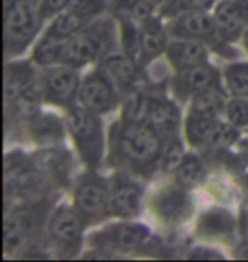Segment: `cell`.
Returning <instances> with one entry per match:
<instances>
[{"label":"cell","instance_id":"1","mask_svg":"<svg viewBox=\"0 0 248 262\" xmlns=\"http://www.w3.org/2000/svg\"><path fill=\"white\" fill-rule=\"evenodd\" d=\"M162 135L148 123H124L116 136L121 159L134 167H148L160 159L163 150Z\"/></svg>","mask_w":248,"mask_h":262},{"label":"cell","instance_id":"2","mask_svg":"<svg viewBox=\"0 0 248 262\" xmlns=\"http://www.w3.org/2000/svg\"><path fill=\"white\" fill-rule=\"evenodd\" d=\"M99 114L88 111L83 106L72 107L68 114V129L75 141L82 160L88 167H97L104 150L102 126L99 121Z\"/></svg>","mask_w":248,"mask_h":262},{"label":"cell","instance_id":"3","mask_svg":"<svg viewBox=\"0 0 248 262\" xmlns=\"http://www.w3.org/2000/svg\"><path fill=\"white\" fill-rule=\"evenodd\" d=\"M41 19L36 0H7L4 14L5 50L19 51L33 38Z\"/></svg>","mask_w":248,"mask_h":262},{"label":"cell","instance_id":"4","mask_svg":"<svg viewBox=\"0 0 248 262\" xmlns=\"http://www.w3.org/2000/svg\"><path fill=\"white\" fill-rule=\"evenodd\" d=\"M109 29L110 28L105 24H97L96 28H83L72 38L63 41L60 63L77 68L102 56L110 39Z\"/></svg>","mask_w":248,"mask_h":262},{"label":"cell","instance_id":"5","mask_svg":"<svg viewBox=\"0 0 248 262\" xmlns=\"http://www.w3.org/2000/svg\"><path fill=\"white\" fill-rule=\"evenodd\" d=\"M150 208L158 222L172 225L184 222L192 211V201L182 186L167 184L155 191L151 196Z\"/></svg>","mask_w":248,"mask_h":262},{"label":"cell","instance_id":"6","mask_svg":"<svg viewBox=\"0 0 248 262\" xmlns=\"http://www.w3.org/2000/svg\"><path fill=\"white\" fill-rule=\"evenodd\" d=\"M73 201L82 218H100L109 208V186L100 177L88 174L78 182Z\"/></svg>","mask_w":248,"mask_h":262},{"label":"cell","instance_id":"7","mask_svg":"<svg viewBox=\"0 0 248 262\" xmlns=\"http://www.w3.org/2000/svg\"><path fill=\"white\" fill-rule=\"evenodd\" d=\"M78 102L88 111L96 114H104L110 111L118 97H116V87L104 77L102 72L91 73L78 89Z\"/></svg>","mask_w":248,"mask_h":262},{"label":"cell","instance_id":"8","mask_svg":"<svg viewBox=\"0 0 248 262\" xmlns=\"http://www.w3.org/2000/svg\"><path fill=\"white\" fill-rule=\"evenodd\" d=\"M50 237L60 249L77 250L82 238V216L75 208L60 206L51 216Z\"/></svg>","mask_w":248,"mask_h":262},{"label":"cell","instance_id":"9","mask_svg":"<svg viewBox=\"0 0 248 262\" xmlns=\"http://www.w3.org/2000/svg\"><path fill=\"white\" fill-rule=\"evenodd\" d=\"M39 184V170L24 155L10 154L5 159V189L9 194H24Z\"/></svg>","mask_w":248,"mask_h":262},{"label":"cell","instance_id":"10","mask_svg":"<svg viewBox=\"0 0 248 262\" xmlns=\"http://www.w3.org/2000/svg\"><path fill=\"white\" fill-rule=\"evenodd\" d=\"M143 189L138 182L126 176H116L109 186V208L121 218H129L138 213Z\"/></svg>","mask_w":248,"mask_h":262},{"label":"cell","instance_id":"11","mask_svg":"<svg viewBox=\"0 0 248 262\" xmlns=\"http://www.w3.org/2000/svg\"><path fill=\"white\" fill-rule=\"evenodd\" d=\"M39 222V214L34 209H17L5 216L4 222V245L5 252H15L22 249L29 235L34 232Z\"/></svg>","mask_w":248,"mask_h":262},{"label":"cell","instance_id":"12","mask_svg":"<svg viewBox=\"0 0 248 262\" xmlns=\"http://www.w3.org/2000/svg\"><path fill=\"white\" fill-rule=\"evenodd\" d=\"M80 80L72 67L61 65L53 67L43 77V92L48 101L56 104H66L72 97L78 94Z\"/></svg>","mask_w":248,"mask_h":262},{"label":"cell","instance_id":"13","mask_svg":"<svg viewBox=\"0 0 248 262\" xmlns=\"http://www.w3.org/2000/svg\"><path fill=\"white\" fill-rule=\"evenodd\" d=\"M100 72L118 91H128L136 78V61L126 51H105L100 56Z\"/></svg>","mask_w":248,"mask_h":262},{"label":"cell","instance_id":"14","mask_svg":"<svg viewBox=\"0 0 248 262\" xmlns=\"http://www.w3.org/2000/svg\"><path fill=\"white\" fill-rule=\"evenodd\" d=\"M150 237V232L143 225L136 223H119L110 227L107 232H102L100 240L104 247L119 250V252H133V250L143 247Z\"/></svg>","mask_w":248,"mask_h":262},{"label":"cell","instance_id":"15","mask_svg":"<svg viewBox=\"0 0 248 262\" xmlns=\"http://www.w3.org/2000/svg\"><path fill=\"white\" fill-rule=\"evenodd\" d=\"M172 33L177 38L182 39H196L204 41L211 39L218 31L216 20L204 12V10H196V12H187L178 15L177 20L172 26Z\"/></svg>","mask_w":248,"mask_h":262},{"label":"cell","instance_id":"16","mask_svg":"<svg viewBox=\"0 0 248 262\" xmlns=\"http://www.w3.org/2000/svg\"><path fill=\"white\" fill-rule=\"evenodd\" d=\"M216 87V72L208 63L189 67L178 72L175 78V91L181 96H196L206 89Z\"/></svg>","mask_w":248,"mask_h":262},{"label":"cell","instance_id":"17","mask_svg":"<svg viewBox=\"0 0 248 262\" xmlns=\"http://www.w3.org/2000/svg\"><path fill=\"white\" fill-rule=\"evenodd\" d=\"M235 220L226 209L214 208L199 218L196 232L206 240H226L233 235Z\"/></svg>","mask_w":248,"mask_h":262},{"label":"cell","instance_id":"18","mask_svg":"<svg viewBox=\"0 0 248 262\" xmlns=\"http://www.w3.org/2000/svg\"><path fill=\"white\" fill-rule=\"evenodd\" d=\"M146 123L158 131L163 140L172 138L178 128V107L167 99H151Z\"/></svg>","mask_w":248,"mask_h":262},{"label":"cell","instance_id":"19","mask_svg":"<svg viewBox=\"0 0 248 262\" xmlns=\"http://www.w3.org/2000/svg\"><path fill=\"white\" fill-rule=\"evenodd\" d=\"M167 56L178 72L186 70L189 67L206 63V50L200 45V41L196 39L178 38V41L167 48Z\"/></svg>","mask_w":248,"mask_h":262},{"label":"cell","instance_id":"20","mask_svg":"<svg viewBox=\"0 0 248 262\" xmlns=\"http://www.w3.org/2000/svg\"><path fill=\"white\" fill-rule=\"evenodd\" d=\"M214 20H216V26H218V31L223 38L230 39V41H235L236 38H240L245 31V19L241 17L238 14V10L233 7L231 0H226L218 7L216 10V15H214Z\"/></svg>","mask_w":248,"mask_h":262},{"label":"cell","instance_id":"21","mask_svg":"<svg viewBox=\"0 0 248 262\" xmlns=\"http://www.w3.org/2000/svg\"><path fill=\"white\" fill-rule=\"evenodd\" d=\"M141 55L143 60L155 58L167 48V38L162 24L156 19H148L141 24Z\"/></svg>","mask_w":248,"mask_h":262},{"label":"cell","instance_id":"22","mask_svg":"<svg viewBox=\"0 0 248 262\" xmlns=\"http://www.w3.org/2000/svg\"><path fill=\"white\" fill-rule=\"evenodd\" d=\"M87 23L88 20L85 17H82L78 12L72 10L70 7H66L63 12L56 15L55 20H53L50 26V29L46 31V34L55 39L66 41L68 38H72L73 34H77L78 31H82L85 28Z\"/></svg>","mask_w":248,"mask_h":262},{"label":"cell","instance_id":"23","mask_svg":"<svg viewBox=\"0 0 248 262\" xmlns=\"http://www.w3.org/2000/svg\"><path fill=\"white\" fill-rule=\"evenodd\" d=\"M216 124H218V121H216L214 116H208V114L191 111L187 116V121H186L187 141L192 146L206 145Z\"/></svg>","mask_w":248,"mask_h":262},{"label":"cell","instance_id":"24","mask_svg":"<svg viewBox=\"0 0 248 262\" xmlns=\"http://www.w3.org/2000/svg\"><path fill=\"white\" fill-rule=\"evenodd\" d=\"M34 82L33 72L26 63L9 65L5 70V97L7 101H15L24 89Z\"/></svg>","mask_w":248,"mask_h":262},{"label":"cell","instance_id":"25","mask_svg":"<svg viewBox=\"0 0 248 262\" xmlns=\"http://www.w3.org/2000/svg\"><path fill=\"white\" fill-rule=\"evenodd\" d=\"M112 9L126 23L143 24L151 17V0H112Z\"/></svg>","mask_w":248,"mask_h":262},{"label":"cell","instance_id":"26","mask_svg":"<svg viewBox=\"0 0 248 262\" xmlns=\"http://www.w3.org/2000/svg\"><path fill=\"white\" fill-rule=\"evenodd\" d=\"M226 109L224 97L218 87H211L206 91L192 96L191 102V111L200 113V114H208V116H218L221 111Z\"/></svg>","mask_w":248,"mask_h":262},{"label":"cell","instance_id":"27","mask_svg":"<svg viewBox=\"0 0 248 262\" xmlns=\"http://www.w3.org/2000/svg\"><path fill=\"white\" fill-rule=\"evenodd\" d=\"M31 131L39 143H55V141L61 140L63 124L60 123V119L51 114H41L31 121Z\"/></svg>","mask_w":248,"mask_h":262},{"label":"cell","instance_id":"28","mask_svg":"<svg viewBox=\"0 0 248 262\" xmlns=\"http://www.w3.org/2000/svg\"><path fill=\"white\" fill-rule=\"evenodd\" d=\"M151 99L141 92H133L126 97L123 107V121L124 123H146L150 113Z\"/></svg>","mask_w":248,"mask_h":262},{"label":"cell","instance_id":"29","mask_svg":"<svg viewBox=\"0 0 248 262\" xmlns=\"http://www.w3.org/2000/svg\"><path fill=\"white\" fill-rule=\"evenodd\" d=\"M61 48H63V41L55 39V38H51V36L44 34L43 39L36 45L33 58H34L36 63H39V65L60 63Z\"/></svg>","mask_w":248,"mask_h":262},{"label":"cell","instance_id":"30","mask_svg":"<svg viewBox=\"0 0 248 262\" xmlns=\"http://www.w3.org/2000/svg\"><path fill=\"white\" fill-rule=\"evenodd\" d=\"M226 85L236 97H248V63H235L224 70Z\"/></svg>","mask_w":248,"mask_h":262},{"label":"cell","instance_id":"31","mask_svg":"<svg viewBox=\"0 0 248 262\" xmlns=\"http://www.w3.org/2000/svg\"><path fill=\"white\" fill-rule=\"evenodd\" d=\"M211 4H213V0H165L160 12L163 17H178V15L187 12L206 10L211 7Z\"/></svg>","mask_w":248,"mask_h":262},{"label":"cell","instance_id":"32","mask_svg":"<svg viewBox=\"0 0 248 262\" xmlns=\"http://www.w3.org/2000/svg\"><path fill=\"white\" fill-rule=\"evenodd\" d=\"M204 164L196 155H186L181 165L177 167L178 179H181V182H186V184H197L204 179Z\"/></svg>","mask_w":248,"mask_h":262},{"label":"cell","instance_id":"33","mask_svg":"<svg viewBox=\"0 0 248 262\" xmlns=\"http://www.w3.org/2000/svg\"><path fill=\"white\" fill-rule=\"evenodd\" d=\"M236 138H238V131H236V126L233 124H228V123H218L211 133L209 140H208V145L211 146L213 150H226L230 148L231 145L235 143Z\"/></svg>","mask_w":248,"mask_h":262},{"label":"cell","instance_id":"34","mask_svg":"<svg viewBox=\"0 0 248 262\" xmlns=\"http://www.w3.org/2000/svg\"><path fill=\"white\" fill-rule=\"evenodd\" d=\"M182 145L181 141L177 140V136H172V138L167 140V143L163 145L162 155H160V164L163 170H177V167L181 165L182 159L186 155L182 154Z\"/></svg>","mask_w":248,"mask_h":262},{"label":"cell","instance_id":"35","mask_svg":"<svg viewBox=\"0 0 248 262\" xmlns=\"http://www.w3.org/2000/svg\"><path fill=\"white\" fill-rule=\"evenodd\" d=\"M226 116L228 121L236 128H243L248 126V101L245 97L233 99L226 104Z\"/></svg>","mask_w":248,"mask_h":262},{"label":"cell","instance_id":"36","mask_svg":"<svg viewBox=\"0 0 248 262\" xmlns=\"http://www.w3.org/2000/svg\"><path fill=\"white\" fill-rule=\"evenodd\" d=\"M68 7L78 12L87 20H91L92 17H96V15L102 12L105 7V2L104 0H70Z\"/></svg>","mask_w":248,"mask_h":262},{"label":"cell","instance_id":"37","mask_svg":"<svg viewBox=\"0 0 248 262\" xmlns=\"http://www.w3.org/2000/svg\"><path fill=\"white\" fill-rule=\"evenodd\" d=\"M68 4H70V0H39L41 19L51 17V15H58L68 7Z\"/></svg>","mask_w":248,"mask_h":262},{"label":"cell","instance_id":"38","mask_svg":"<svg viewBox=\"0 0 248 262\" xmlns=\"http://www.w3.org/2000/svg\"><path fill=\"white\" fill-rule=\"evenodd\" d=\"M189 259H223L219 254H214V252H208V250H202V249H196L194 252L189 254Z\"/></svg>","mask_w":248,"mask_h":262},{"label":"cell","instance_id":"39","mask_svg":"<svg viewBox=\"0 0 248 262\" xmlns=\"http://www.w3.org/2000/svg\"><path fill=\"white\" fill-rule=\"evenodd\" d=\"M231 4H233V7L238 10V14L248 24V0H231Z\"/></svg>","mask_w":248,"mask_h":262},{"label":"cell","instance_id":"40","mask_svg":"<svg viewBox=\"0 0 248 262\" xmlns=\"http://www.w3.org/2000/svg\"><path fill=\"white\" fill-rule=\"evenodd\" d=\"M235 257L238 260H248V242L241 244L235 252Z\"/></svg>","mask_w":248,"mask_h":262},{"label":"cell","instance_id":"41","mask_svg":"<svg viewBox=\"0 0 248 262\" xmlns=\"http://www.w3.org/2000/svg\"><path fill=\"white\" fill-rule=\"evenodd\" d=\"M243 46H245L246 51H248V29L243 33Z\"/></svg>","mask_w":248,"mask_h":262},{"label":"cell","instance_id":"42","mask_svg":"<svg viewBox=\"0 0 248 262\" xmlns=\"http://www.w3.org/2000/svg\"><path fill=\"white\" fill-rule=\"evenodd\" d=\"M246 182H248V176H246Z\"/></svg>","mask_w":248,"mask_h":262}]
</instances>
